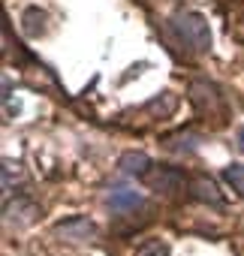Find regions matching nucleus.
<instances>
[{"instance_id":"8","label":"nucleus","mask_w":244,"mask_h":256,"mask_svg":"<svg viewBox=\"0 0 244 256\" xmlns=\"http://www.w3.org/2000/svg\"><path fill=\"white\" fill-rule=\"evenodd\" d=\"M42 22H46V12H42V10H36V6L28 10V12H24V34H28V36H40V34L46 30Z\"/></svg>"},{"instance_id":"10","label":"nucleus","mask_w":244,"mask_h":256,"mask_svg":"<svg viewBox=\"0 0 244 256\" xmlns=\"http://www.w3.org/2000/svg\"><path fill=\"white\" fill-rule=\"evenodd\" d=\"M226 181H229L238 193H244V166H229V169H226Z\"/></svg>"},{"instance_id":"3","label":"nucleus","mask_w":244,"mask_h":256,"mask_svg":"<svg viewBox=\"0 0 244 256\" xmlns=\"http://www.w3.org/2000/svg\"><path fill=\"white\" fill-rule=\"evenodd\" d=\"M36 214H40V208H36V202H30V199L6 202V220H10V223L28 226V223H34V220H36Z\"/></svg>"},{"instance_id":"6","label":"nucleus","mask_w":244,"mask_h":256,"mask_svg":"<svg viewBox=\"0 0 244 256\" xmlns=\"http://www.w3.org/2000/svg\"><path fill=\"white\" fill-rule=\"evenodd\" d=\"M120 172L124 175H148V166H151V157L148 154H142V151H127L124 157H120Z\"/></svg>"},{"instance_id":"5","label":"nucleus","mask_w":244,"mask_h":256,"mask_svg":"<svg viewBox=\"0 0 244 256\" xmlns=\"http://www.w3.org/2000/svg\"><path fill=\"white\" fill-rule=\"evenodd\" d=\"M190 187H193V199H199V202H211V205H223V196H220V190H217V184L211 181V178H193L190 181Z\"/></svg>"},{"instance_id":"7","label":"nucleus","mask_w":244,"mask_h":256,"mask_svg":"<svg viewBox=\"0 0 244 256\" xmlns=\"http://www.w3.org/2000/svg\"><path fill=\"white\" fill-rule=\"evenodd\" d=\"M108 205H112L114 211H133V208H139V205H142V196H139L136 190L118 187V190H112V193H108Z\"/></svg>"},{"instance_id":"2","label":"nucleus","mask_w":244,"mask_h":256,"mask_svg":"<svg viewBox=\"0 0 244 256\" xmlns=\"http://www.w3.org/2000/svg\"><path fill=\"white\" fill-rule=\"evenodd\" d=\"M96 232H100L96 223L88 217H70L54 226V235H60L66 241H90V238H96Z\"/></svg>"},{"instance_id":"9","label":"nucleus","mask_w":244,"mask_h":256,"mask_svg":"<svg viewBox=\"0 0 244 256\" xmlns=\"http://www.w3.org/2000/svg\"><path fill=\"white\" fill-rule=\"evenodd\" d=\"M169 253H172V247L160 238H148L136 247V256H169Z\"/></svg>"},{"instance_id":"1","label":"nucleus","mask_w":244,"mask_h":256,"mask_svg":"<svg viewBox=\"0 0 244 256\" xmlns=\"http://www.w3.org/2000/svg\"><path fill=\"white\" fill-rule=\"evenodd\" d=\"M172 30L190 52H208L211 48V30L208 22L199 12H178L172 16Z\"/></svg>"},{"instance_id":"11","label":"nucleus","mask_w":244,"mask_h":256,"mask_svg":"<svg viewBox=\"0 0 244 256\" xmlns=\"http://www.w3.org/2000/svg\"><path fill=\"white\" fill-rule=\"evenodd\" d=\"M238 148L244 151V126H241V130H238Z\"/></svg>"},{"instance_id":"4","label":"nucleus","mask_w":244,"mask_h":256,"mask_svg":"<svg viewBox=\"0 0 244 256\" xmlns=\"http://www.w3.org/2000/svg\"><path fill=\"white\" fill-rule=\"evenodd\" d=\"M151 184H154L157 190H163V193H178V190L184 187V172L169 169V166H160V169L151 175Z\"/></svg>"}]
</instances>
